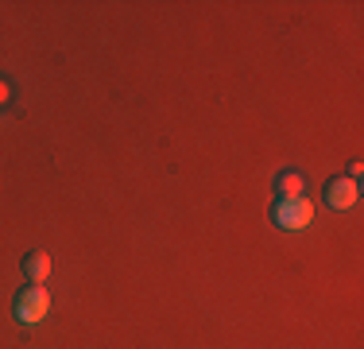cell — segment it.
Listing matches in <instances>:
<instances>
[{
  "instance_id": "5",
  "label": "cell",
  "mask_w": 364,
  "mask_h": 349,
  "mask_svg": "<svg viewBox=\"0 0 364 349\" xmlns=\"http://www.w3.org/2000/svg\"><path fill=\"white\" fill-rule=\"evenodd\" d=\"M302 190H306V179H302L299 171H283L279 174V194L283 198H302Z\"/></svg>"
},
{
  "instance_id": "6",
  "label": "cell",
  "mask_w": 364,
  "mask_h": 349,
  "mask_svg": "<svg viewBox=\"0 0 364 349\" xmlns=\"http://www.w3.org/2000/svg\"><path fill=\"white\" fill-rule=\"evenodd\" d=\"M8 98H12V85H8V82H4V78H0V105H4Z\"/></svg>"
},
{
  "instance_id": "3",
  "label": "cell",
  "mask_w": 364,
  "mask_h": 349,
  "mask_svg": "<svg viewBox=\"0 0 364 349\" xmlns=\"http://www.w3.org/2000/svg\"><path fill=\"white\" fill-rule=\"evenodd\" d=\"M357 198H360L357 179H329V187H326L329 209H353V206H357Z\"/></svg>"
},
{
  "instance_id": "2",
  "label": "cell",
  "mask_w": 364,
  "mask_h": 349,
  "mask_svg": "<svg viewBox=\"0 0 364 349\" xmlns=\"http://www.w3.org/2000/svg\"><path fill=\"white\" fill-rule=\"evenodd\" d=\"M47 311H50V295H47V287L28 283L20 295H16V318H20L23 326H39V322L47 318Z\"/></svg>"
},
{
  "instance_id": "1",
  "label": "cell",
  "mask_w": 364,
  "mask_h": 349,
  "mask_svg": "<svg viewBox=\"0 0 364 349\" xmlns=\"http://www.w3.org/2000/svg\"><path fill=\"white\" fill-rule=\"evenodd\" d=\"M272 222L279 225V229H306L310 222H314V202L310 198H279V202L272 206Z\"/></svg>"
},
{
  "instance_id": "4",
  "label": "cell",
  "mask_w": 364,
  "mask_h": 349,
  "mask_svg": "<svg viewBox=\"0 0 364 349\" xmlns=\"http://www.w3.org/2000/svg\"><path fill=\"white\" fill-rule=\"evenodd\" d=\"M23 276H28L31 283H43V279L50 276V256L47 252H31V256L23 260Z\"/></svg>"
}]
</instances>
